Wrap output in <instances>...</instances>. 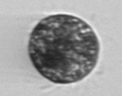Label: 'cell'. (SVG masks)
<instances>
[{
  "instance_id": "6da1fadb",
  "label": "cell",
  "mask_w": 122,
  "mask_h": 96,
  "mask_svg": "<svg viewBox=\"0 0 122 96\" xmlns=\"http://www.w3.org/2000/svg\"><path fill=\"white\" fill-rule=\"evenodd\" d=\"M99 52L98 38L91 25L67 14L41 19L29 38L28 53L33 66L54 83L84 79L97 65Z\"/></svg>"
}]
</instances>
